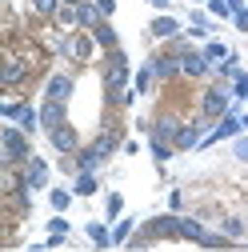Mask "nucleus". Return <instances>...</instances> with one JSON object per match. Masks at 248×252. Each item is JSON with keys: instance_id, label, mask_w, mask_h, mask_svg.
I'll use <instances>...</instances> for the list:
<instances>
[{"instance_id": "nucleus-15", "label": "nucleus", "mask_w": 248, "mask_h": 252, "mask_svg": "<svg viewBox=\"0 0 248 252\" xmlns=\"http://www.w3.org/2000/svg\"><path fill=\"white\" fill-rule=\"evenodd\" d=\"M176 132H180V120L172 112H156V120H152V128H148L152 140H164V144H176Z\"/></svg>"}, {"instance_id": "nucleus-41", "label": "nucleus", "mask_w": 248, "mask_h": 252, "mask_svg": "<svg viewBox=\"0 0 248 252\" xmlns=\"http://www.w3.org/2000/svg\"><path fill=\"white\" fill-rule=\"evenodd\" d=\"M240 124H244V132H248V108H244V112H240Z\"/></svg>"}, {"instance_id": "nucleus-36", "label": "nucleus", "mask_w": 248, "mask_h": 252, "mask_svg": "<svg viewBox=\"0 0 248 252\" xmlns=\"http://www.w3.org/2000/svg\"><path fill=\"white\" fill-rule=\"evenodd\" d=\"M168 212H184V192H180V188L168 192Z\"/></svg>"}, {"instance_id": "nucleus-10", "label": "nucleus", "mask_w": 248, "mask_h": 252, "mask_svg": "<svg viewBox=\"0 0 248 252\" xmlns=\"http://www.w3.org/2000/svg\"><path fill=\"white\" fill-rule=\"evenodd\" d=\"M92 148H96V152L104 156V160H112L116 152H124V132L116 128V124H104V128H100L96 136H92Z\"/></svg>"}, {"instance_id": "nucleus-33", "label": "nucleus", "mask_w": 248, "mask_h": 252, "mask_svg": "<svg viewBox=\"0 0 248 252\" xmlns=\"http://www.w3.org/2000/svg\"><path fill=\"white\" fill-rule=\"evenodd\" d=\"M232 100L248 104V72H244V68H240V72L232 76Z\"/></svg>"}, {"instance_id": "nucleus-20", "label": "nucleus", "mask_w": 248, "mask_h": 252, "mask_svg": "<svg viewBox=\"0 0 248 252\" xmlns=\"http://www.w3.org/2000/svg\"><path fill=\"white\" fill-rule=\"evenodd\" d=\"M72 192L76 196H96L100 192V172H76L72 176Z\"/></svg>"}, {"instance_id": "nucleus-14", "label": "nucleus", "mask_w": 248, "mask_h": 252, "mask_svg": "<svg viewBox=\"0 0 248 252\" xmlns=\"http://www.w3.org/2000/svg\"><path fill=\"white\" fill-rule=\"evenodd\" d=\"M40 124H44V136L60 124H68V104L64 100H40Z\"/></svg>"}, {"instance_id": "nucleus-8", "label": "nucleus", "mask_w": 248, "mask_h": 252, "mask_svg": "<svg viewBox=\"0 0 248 252\" xmlns=\"http://www.w3.org/2000/svg\"><path fill=\"white\" fill-rule=\"evenodd\" d=\"M20 172H24V184L32 188V192H48V188H52V168H48L44 156H32Z\"/></svg>"}, {"instance_id": "nucleus-28", "label": "nucleus", "mask_w": 248, "mask_h": 252, "mask_svg": "<svg viewBox=\"0 0 248 252\" xmlns=\"http://www.w3.org/2000/svg\"><path fill=\"white\" fill-rule=\"evenodd\" d=\"M120 216H124V196H120V192H104V220L116 224Z\"/></svg>"}, {"instance_id": "nucleus-37", "label": "nucleus", "mask_w": 248, "mask_h": 252, "mask_svg": "<svg viewBox=\"0 0 248 252\" xmlns=\"http://www.w3.org/2000/svg\"><path fill=\"white\" fill-rule=\"evenodd\" d=\"M188 24H212L208 8H196V4H192V12H188Z\"/></svg>"}, {"instance_id": "nucleus-42", "label": "nucleus", "mask_w": 248, "mask_h": 252, "mask_svg": "<svg viewBox=\"0 0 248 252\" xmlns=\"http://www.w3.org/2000/svg\"><path fill=\"white\" fill-rule=\"evenodd\" d=\"M64 4H72V8H80V4H88V0H64Z\"/></svg>"}, {"instance_id": "nucleus-31", "label": "nucleus", "mask_w": 248, "mask_h": 252, "mask_svg": "<svg viewBox=\"0 0 248 252\" xmlns=\"http://www.w3.org/2000/svg\"><path fill=\"white\" fill-rule=\"evenodd\" d=\"M200 248H212V252H220V248H232V236H224V232H204V240H200Z\"/></svg>"}, {"instance_id": "nucleus-27", "label": "nucleus", "mask_w": 248, "mask_h": 252, "mask_svg": "<svg viewBox=\"0 0 248 252\" xmlns=\"http://www.w3.org/2000/svg\"><path fill=\"white\" fill-rule=\"evenodd\" d=\"M28 8H32V16H40V20H56V12L64 8V0H28Z\"/></svg>"}, {"instance_id": "nucleus-22", "label": "nucleus", "mask_w": 248, "mask_h": 252, "mask_svg": "<svg viewBox=\"0 0 248 252\" xmlns=\"http://www.w3.org/2000/svg\"><path fill=\"white\" fill-rule=\"evenodd\" d=\"M132 88L140 92V96H148V92L156 88V72H152V64H148V60H144V64L132 72Z\"/></svg>"}, {"instance_id": "nucleus-24", "label": "nucleus", "mask_w": 248, "mask_h": 252, "mask_svg": "<svg viewBox=\"0 0 248 252\" xmlns=\"http://www.w3.org/2000/svg\"><path fill=\"white\" fill-rule=\"evenodd\" d=\"M204 232H208V228L200 224L196 216H184V212H180V240H192V244H200V240H204Z\"/></svg>"}, {"instance_id": "nucleus-18", "label": "nucleus", "mask_w": 248, "mask_h": 252, "mask_svg": "<svg viewBox=\"0 0 248 252\" xmlns=\"http://www.w3.org/2000/svg\"><path fill=\"white\" fill-rule=\"evenodd\" d=\"M92 40H96V48H100V52H108V48H120V32L112 28V20H100L96 28H92Z\"/></svg>"}, {"instance_id": "nucleus-34", "label": "nucleus", "mask_w": 248, "mask_h": 252, "mask_svg": "<svg viewBox=\"0 0 248 252\" xmlns=\"http://www.w3.org/2000/svg\"><path fill=\"white\" fill-rule=\"evenodd\" d=\"M204 8H208L212 20H232V4H228V0H208Z\"/></svg>"}, {"instance_id": "nucleus-2", "label": "nucleus", "mask_w": 248, "mask_h": 252, "mask_svg": "<svg viewBox=\"0 0 248 252\" xmlns=\"http://www.w3.org/2000/svg\"><path fill=\"white\" fill-rule=\"evenodd\" d=\"M156 240H180V212H156L136 228V236L128 240V248H148Z\"/></svg>"}, {"instance_id": "nucleus-39", "label": "nucleus", "mask_w": 248, "mask_h": 252, "mask_svg": "<svg viewBox=\"0 0 248 252\" xmlns=\"http://www.w3.org/2000/svg\"><path fill=\"white\" fill-rule=\"evenodd\" d=\"M96 8H100V16H104V20H112V12H116V0H96Z\"/></svg>"}, {"instance_id": "nucleus-7", "label": "nucleus", "mask_w": 248, "mask_h": 252, "mask_svg": "<svg viewBox=\"0 0 248 252\" xmlns=\"http://www.w3.org/2000/svg\"><path fill=\"white\" fill-rule=\"evenodd\" d=\"M148 64H152V72H156V84H172V80L184 76V72H180V56H172L168 48L152 52V56H148Z\"/></svg>"}, {"instance_id": "nucleus-6", "label": "nucleus", "mask_w": 248, "mask_h": 252, "mask_svg": "<svg viewBox=\"0 0 248 252\" xmlns=\"http://www.w3.org/2000/svg\"><path fill=\"white\" fill-rule=\"evenodd\" d=\"M208 128H212V124H208L204 116H192L188 124H180V132H176V152H196Z\"/></svg>"}, {"instance_id": "nucleus-1", "label": "nucleus", "mask_w": 248, "mask_h": 252, "mask_svg": "<svg viewBox=\"0 0 248 252\" xmlns=\"http://www.w3.org/2000/svg\"><path fill=\"white\" fill-rule=\"evenodd\" d=\"M32 136H28L20 124H8L0 128V160H4V168H24L28 160H32Z\"/></svg>"}, {"instance_id": "nucleus-11", "label": "nucleus", "mask_w": 248, "mask_h": 252, "mask_svg": "<svg viewBox=\"0 0 248 252\" xmlns=\"http://www.w3.org/2000/svg\"><path fill=\"white\" fill-rule=\"evenodd\" d=\"M180 32H184V24H180L172 12H156V16L148 20V36H152V40H164V44H168V40H176Z\"/></svg>"}, {"instance_id": "nucleus-29", "label": "nucleus", "mask_w": 248, "mask_h": 252, "mask_svg": "<svg viewBox=\"0 0 248 252\" xmlns=\"http://www.w3.org/2000/svg\"><path fill=\"white\" fill-rule=\"evenodd\" d=\"M236 72H240V52H232L224 64H216V80H228V84H232V76H236Z\"/></svg>"}, {"instance_id": "nucleus-26", "label": "nucleus", "mask_w": 248, "mask_h": 252, "mask_svg": "<svg viewBox=\"0 0 248 252\" xmlns=\"http://www.w3.org/2000/svg\"><path fill=\"white\" fill-rule=\"evenodd\" d=\"M132 236H136V220H132V216H120L116 224H112V244H124V248H128Z\"/></svg>"}, {"instance_id": "nucleus-32", "label": "nucleus", "mask_w": 248, "mask_h": 252, "mask_svg": "<svg viewBox=\"0 0 248 252\" xmlns=\"http://www.w3.org/2000/svg\"><path fill=\"white\" fill-rule=\"evenodd\" d=\"M44 228H48V236H60V240H68V236H72V224H68V220H64V216H60V212H56V216L48 220V224H44Z\"/></svg>"}, {"instance_id": "nucleus-23", "label": "nucleus", "mask_w": 248, "mask_h": 252, "mask_svg": "<svg viewBox=\"0 0 248 252\" xmlns=\"http://www.w3.org/2000/svg\"><path fill=\"white\" fill-rule=\"evenodd\" d=\"M72 200H76V192H72V184L68 188H48V204H52V212H68L72 208Z\"/></svg>"}, {"instance_id": "nucleus-40", "label": "nucleus", "mask_w": 248, "mask_h": 252, "mask_svg": "<svg viewBox=\"0 0 248 252\" xmlns=\"http://www.w3.org/2000/svg\"><path fill=\"white\" fill-rule=\"evenodd\" d=\"M148 4L156 8V12H168V8H172V0H148Z\"/></svg>"}, {"instance_id": "nucleus-21", "label": "nucleus", "mask_w": 248, "mask_h": 252, "mask_svg": "<svg viewBox=\"0 0 248 252\" xmlns=\"http://www.w3.org/2000/svg\"><path fill=\"white\" fill-rule=\"evenodd\" d=\"M148 156H152V164L164 172V164L176 156V144H164V140H152V136H148Z\"/></svg>"}, {"instance_id": "nucleus-25", "label": "nucleus", "mask_w": 248, "mask_h": 252, "mask_svg": "<svg viewBox=\"0 0 248 252\" xmlns=\"http://www.w3.org/2000/svg\"><path fill=\"white\" fill-rule=\"evenodd\" d=\"M200 52H204V56L212 60V64H224V60H228V56H232L236 48H228L224 40H216V36H212V40H204V44H200Z\"/></svg>"}, {"instance_id": "nucleus-16", "label": "nucleus", "mask_w": 248, "mask_h": 252, "mask_svg": "<svg viewBox=\"0 0 248 252\" xmlns=\"http://www.w3.org/2000/svg\"><path fill=\"white\" fill-rule=\"evenodd\" d=\"M24 80H28V64L16 60V56H8L4 68H0V84H4V88H20Z\"/></svg>"}, {"instance_id": "nucleus-43", "label": "nucleus", "mask_w": 248, "mask_h": 252, "mask_svg": "<svg viewBox=\"0 0 248 252\" xmlns=\"http://www.w3.org/2000/svg\"><path fill=\"white\" fill-rule=\"evenodd\" d=\"M188 4H196V8H204V4H208V0H188Z\"/></svg>"}, {"instance_id": "nucleus-13", "label": "nucleus", "mask_w": 248, "mask_h": 252, "mask_svg": "<svg viewBox=\"0 0 248 252\" xmlns=\"http://www.w3.org/2000/svg\"><path fill=\"white\" fill-rule=\"evenodd\" d=\"M72 92H76V76L72 72H52L44 80V100H72Z\"/></svg>"}, {"instance_id": "nucleus-5", "label": "nucleus", "mask_w": 248, "mask_h": 252, "mask_svg": "<svg viewBox=\"0 0 248 252\" xmlns=\"http://www.w3.org/2000/svg\"><path fill=\"white\" fill-rule=\"evenodd\" d=\"M92 52H96V40H92V32H84V28H76V32H64V36L56 40V56L76 60V64H88Z\"/></svg>"}, {"instance_id": "nucleus-9", "label": "nucleus", "mask_w": 248, "mask_h": 252, "mask_svg": "<svg viewBox=\"0 0 248 252\" xmlns=\"http://www.w3.org/2000/svg\"><path fill=\"white\" fill-rule=\"evenodd\" d=\"M48 148H52L56 156H76L84 144H80V136H76L72 124H60V128H52V132H48Z\"/></svg>"}, {"instance_id": "nucleus-30", "label": "nucleus", "mask_w": 248, "mask_h": 252, "mask_svg": "<svg viewBox=\"0 0 248 252\" xmlns=\"http://www.w3.org/2000/svg\"><path fill=\"white\" fill-rule=\"evenodd\" d=\"M220 232H224V236H232V240H240V236L248 232V224H244L240 216H224V220H220Z\"/></svg>"}, {"instance_id": "nucleus-12", "label": "nucleus", "mask_w": 248, "mask_h": 252, "mask_svg": "<svg viewBox=\"0 0 248 252\" xmlns=\"http://www.w3.org/2000/svg\"><path fill=\"white\" fill-rule=\"evenodd\" d=\"M180 72L188 76V80H200V76H216V64H212L200 48H192V52L180 56Z\"/></svg>"}, {"instance_id": "nucleus-19", "label": "nucleus", "mask_w": 248, "mask_h": 252, "mask_svg": "<svg viewBox=\"0 0 248 252\" xmlns=\"http://www.w3.org/2000/svg\"><path fill=\"white\" fill-rule=\"evenodd\" d=\"M104 164H108V160H104V156L92 148V144H84V148L76 152V172H100Z\"/></svg>"}, {"instance_id": "nucleus-4", "label": "nucleus", "mask_w": 248, "mask_h": 252, "mask_svg": "<svg viewBox=\"0 0 248 252\" xmlns=\"http://www.w3.org/2000/svg\"><path fill=\"white\" fill-rule=\"evenodd\" d=\"M228 108H232V84H228V80H216L212 88H204V96H200V116H204L208 124H216L220 116H228Z\"/></svg>"}, {"instance_id": "nucleus-3", "label": "nucleus", "mask_w": 248, "mask_h": 252, "mask_svg": "<svg viewBox=\"0 0 248 252\" xmlns=\"http://www.w3.org/2000/svg\"><path fill=\"white\" fill-rule=\"evenodd\" d=\"M0 116H4L8 124H20L28 136L44 132V124H40V104H32V100H4V104H0Z\"/></svg>"}, {"instance_id": "nucleus-17", "label": "nucleus", "mask_w": 248, "mask_h": 252, "mask_svg": "<svg viewBox=\"0 0 248 252\" xmlns=\"http://www.w3.org/2000/svg\"><path fill=\"white\" fill-rule=\"evenodd\" d=\"M84 236L92 240V248H112V224H108V220H88Z\"/></svg>"}, {"instance_id": "nucleus-38", "label": "nucleus", "mask_w": 248, "mask_h": 252, "mask_svg": "<svg viewBox=\"0 0 248 252\" xmlns=\"http://www.w3.org/2000/svg\"><path fill=\"white\" fill-rule=\"evenodd\" d=\"M232 28H236V32H244V36H248V8H240V12L232 16Z\"/></svg>"}, {"instance_id": "nucleus-35", "label": "nucleus", "mask_w": 248, "mask_h": 252, "mask_svg": "<svg viewBox=\"0 0 248 252\" xmlns=\"http://www.w3.org/2000/svg\"><path fill=\"white\" fill-rule=\"evenodd\" d=\"M228 144H232V156H236V160H240V164H248V132H240V136H236V140H228Z\"/></svg>"}]
</instances>
